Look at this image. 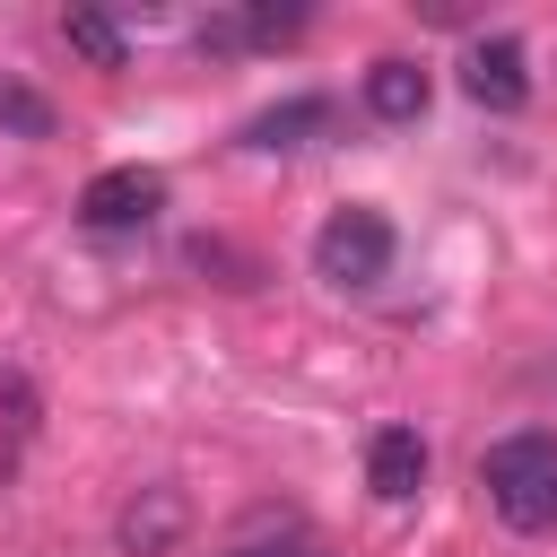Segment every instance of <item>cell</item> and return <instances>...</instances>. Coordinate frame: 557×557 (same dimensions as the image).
Masks as SVG:
<instances>
[{"mask_svg": "<svg viewBox=\"0 0 557 557\" xmlns=\"http://www.w3.org/2000/svg\"><path fill=\"white\" fill-rule=\"evenodd\" d=\"M313 270L331 287H374L392 270V218L383 209H331L313 235Z\"/></svg>", "mask_w": 557, "mask_h": 557, "instance_id": "7a4b0ae2", "label": "cell"}, {"mask_svg": "<svg viewBox=\"0 0 557 557\" xmlns=\"http://www.w3.org/2000/svg\"><path fill=\"white\" fill-rule=\"evenodd\" d=\"M366 487H374L383 505H409V496L426 487V444H418V426H374V444H366Z\"/></svg>", "mask_w": 557, "mask_h": 557, "instance_id": "52a82bcc", "label": "cell"}, {"mask_svg": "<svg viewBox=\"0 0 557 557\" xmlns=\"http://www.w3.org/2000/svg\"><path fill=\"white\" fill-rule=\"evenodd\" d=\"M61 44L78 61H96V70H122V26L104 9H61Z\"/></svg>", "mask_w": 557, "mask_h": 557, "instance_id": "9c48e42d", "label": "cell"}, {"mask_svg": "<svg viewBox=\"0 0 557 557\" xmlns=\"http://www.w3.org/2000/svg\"><path fill=\"white\" fill-rule=\"evenodd\" d=\"M226 557H305V548H287V540L270 548V540H252V548H226Z\"/></svg>", "mask_w": 557, "mask_h": 557, "instance_id": "7c38bea8", "label": "cell"}, {"mask_svg": "<svg viewBox=\"0 0 557 557\" xmlns=\"http://www.w3.org/2000/svg\"><path fill=\"white\" fill-rule=\"evenodd\" d=\"M479 487L505 531H557V435H505L479 461Z\"/></svg>", "mask_w": 557, "mask_h": 557, "instance_id": "6da1fadb", "label": "cell"}, {"mask_svg": "<svg viewBox=\"0 0 557 557\" xmlns=\"http://www.w3.org/2000/svg\"><path fill=\"white\" fill-rule=\"evenodd\" d=\"M331 131H339V104H331V96H287V104H270V113L244 122V148L287 157V148H313V139H331Z\"/></svg>", "mask_w": 557, "mask_h": 557, "instance_id": "5b68a950", "label": "cell"}, {"mask_svg": "<svg viewBox=\"0 0 557 557\" xmlns=\"http://www.w3.org/2000/svg\"><path fill=\"white\" fill-rule=\"evenodd\" d=\"M157 209H165V174H148V165H113V174H96V183L78 191V218H87L96 235L148 226Z\"/></svg>", "mask_w": 557, "mask_h": 557, "instance_id": "3957f363", "label": "cell"}, {"mask_svg": "<svg viewBox=\"0 0 557 557\" xmlns=\"http://www.w3.org/2000/svg\"><path fill=\"white\" fill-rule=\"evenodd\" d=\"M426 96H435V87H426V70H418V61H400V52L366 70V113H374V122H418V113H426Z\"/></svg>", "mask_w": 557, "mask_h": 557, "instance_id": "ba28073f", "label": "cell"}, {"mask_svg": "<svg viewBox=\"0 0 557 557\" xmlns=\"http://www.w3.org/2000/svg\"><path fill=\"white\" fill-rule=\"evenodd\" d=\"M183 531H191V505H183V487H139V496L122 505V522H113L122 557H165Z\"/></svg>", "mask_w": 557, "mask_h": 557, "instance_id": "8992f818", "label": "cell"}, {"mask_svg": "<svg viewBox=\"0 0 557 557\" xmlns=\"http://www.w3.org/2000/svg\"><path fill=\"white\" fill-rule=\"evenodd\" d=\"M305 17H313V9H296V0H287V9H270V0H252L235 35H244V44H296V35H305Z\"/></svg>", "mask_w": 557, "mask_h": 557, "instance_id": "8fae6325", "label": "cell"}, {"mask_svg": "<svg viewBox=\"0 0 557 557\" xmlns=\"http://www.w3.org/2000/svg\"><path fill=\"white\" fill-rule=\"evenodd\" d=\"M0 131H9V139H52V131H61V113H52L35 87L0 78Z\"/></svg>", "mask_w": 557, "mask_h": 557, "instance_id": "30bf717a", "label": "cell"}, {"mask_svg": "<svg viewBox=\"0 0 557 557\" xmlns=\"http://www.w3.org/2000/svg\"><path fill=\"white\" fill-rule=\"evenodd\" d=\"M461 87H470V104H487V113H522V104H531V52H522L513 35H487V44H470Z\"/></svg>", "mask_w": 557, "mask_h": 557, "instance_id": "277c9868", "label": "cell"}, {"mask_svg": "<svg viewBox=\"0 0 557 557\" xmlns=\"http://www.w3.org/2000/svg\"><path fill=\"white\" fill-rule=\"evenodd\" d=\"M305 557H331V548H305Z\"/></svg>", "mask_w": 557, "mask_h": 557, "instance_id": "4fadbf2b", "label": "cell"}]
</instances>
